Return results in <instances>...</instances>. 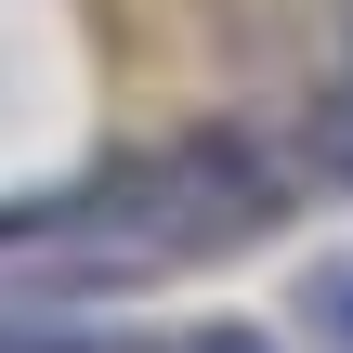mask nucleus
<instances>
[{"label":"nucleus","mask_w":353,"mask_h":353,"mask_svg":"<svg viewBox=\"0 0 353 353\" xmlns=\"http://www.w3.org/2000/svg\"><path fill=\"white\" fill-rule=\"evenodd\" d=\"M275 210H288L275 157H262V144H236V131H196V144H170V157H144V170L92 183V196H79V223H65L52 249H65V275H170V262L249 249Z\"/></svg>","instance_id":"f257e3e1"},{"label":"nucleus","mask_w":353,"mask_h":353,"mask_svg":"<svg viewBox=\"0 0 353 353\" xmlns=\"http://www.w3.org/2000/svg\"><path fill=\"white\" fill-rule=\"evenodd\" d=\"M288 144H301V170H314V183H341V196H353V79H327V92L301 105V131H288Z\"/></svg>","instance_id":"f03ea898"},{"label":"nucleus","mask_w":353,"mask_h":353,"mask_svg":"<svg viewBox=\"0 0 353 353\" xmlns=\"http://www.w3.org/2000/svg\"><path fill=\"white\" fill-rule=\"evenodd\" d=\"M301 314H314V327H327V341L353 353V249H341V262H314V275H301Z\"/></svg>","instance_id":"7ed1b4c3"},{"label":"nucleus","mask_w":353,"mask_h":353,"mask_svg":"<svg viewBox=\"0 0 353 353\" xmlns=\"http://www.w3.org/2000/svg\"><path fill=\"white\" fill-rule=\"evenodd\" d=\"M183 353H262V341H249V327H210V341H183Z\"/></svg>","instance_id":"20e7f679"},{"label":"nucleus","mask_w":353,"mask_h":353,"mask_svg":"<svg viewBox=\"0 0 353 353\" xmlns=\"http://www.w3.org/2000/svg\"><path fill=\"white\" fill-rule=\"evenodd\" d=\"M341 79H353V65H341Z\"/></svg>","instance_id":"39448f33"}]
</instances>
